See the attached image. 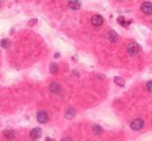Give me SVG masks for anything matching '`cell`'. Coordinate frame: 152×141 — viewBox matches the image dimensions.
Masks as SVG:
<instances>
[{
  "label": "cell",
  "instance_id": "52a82bcc",
  "mask_svg": "<svg viewBox=\"0 0 152 141\" xmlns=\"http://www.w3.org/2000/svg\"><path fill=\"white\" fill-rule=\"evenodd\" d=\"M108 39L111 41V42L116 43V42H117V41H118L119 37H118L117 33L115 30H111V31L108 32Z\"/></svg>",
  "mask_w": 152,
  "mask_h": 141
},
{
  "label": "cell",
  "instance_id": "ba28073f",
  "mask_svg": "<svg viewBox=\"0 0 152 141\" xmlns=\"http://www.w3.org/2000/svg\"><path fill=\"white\" fill-rule=\"evenodd\" d=\"M68 5H69V7L72 8V9H74V10H77V9H79L80 7H81V3H80L79 1H75V0H73V1H69Z\"/></svg>",
  "mask_w": 152,
  "mask_h": 141
},
{
  "label": "cell",
  "instance_id": "2e32d148",
  "mask_svg": "<svg viewBox=\"0 0 152 141\" xmlns=\"http://www.w3.org/2000/svg\"><path fill=\"white\" fill-rule=\"evenodd\" d=\"M93 131H94V133H95V134L99 135V134L101 133L102 129H101L100 126H94V127H93Z\"/></svg>",
  "mask_w": 152,
  "mask_h": 141
},
{
  "label": "cell",
  "instance_id": "9c48e42d",
  "mask_svg": "<svg viewBox=\"0 0 152 141\" xmlns=\"http://www.w3.org/2000/svg\"><path fill=\"white\" fill-rule=\"evenodd\" d=\"M0 45H1V47L4 48H8L11 45V41L8 38L2 39L1 41H0Z\"/></svg>",
  "mask_w": 152,
  "mask_h": 141
},
{
  "label": "cell",
  "instance_id": "ac0fdd59",
  "mask_svg": "<svg viewBox=\"0 0 152 141\" xmlns=\"http://www.w3.org/2000/svg\"><path fill=\"white\" fill-rule=\"evenodd\" d=\"M36 22H37V19H32V20H31L30 22H29V23H28V24H29V25L30 26V25H34V24H35Z\"/></svg>",
  "mask_w": 152,
  "mask_h": 141
},
{
  "label": "cell",
  "instance_id": "9a60e30c",
  "mask_svg": "<svg viewBox=\"0 0 152 141\" xmlns=\"http://www.w3.org/2000/svg\"><path fill=\"white\" fill-rule=\"evenodd\" d=\"M4 134H5V136L7 138H8V139H12V138H14V131H12V130H5V131L4 132Z\"/></svg>",
  "mask_w": 152,
  "mask_h": 141
},
{
  "label": "cell",
  "instance_id": "6da1fadb",
  "mask_svg": "<svg viewBox=\"0 0 152 141\" xmlns=\"http://www.w3.org/2000/svg\"><path fill=\"white\" fill-rule=\"evenodd\" d=\"M140 50H141V47L137 43H131L127 47V52L131 55H137L140 52Z\"/></svg>",
  "mask_w": 152,
  "mask_h": 141
},
{
  "label": "cell",
  "instance_id": "7a4b0ae2",
  "mask_svg": "<svg viewBox=\"0 0 152 141\" xmlns=\"http://www.w3.org/2000/svg\"><path fill=\"white\" fill-rule=\"evenodd\" d=\"M144 126V121L141 119H135L131 122V128L134 130H139Z\"/></svg>",
  "mask_w": 152,
  "mask_h": 141
},
{
  "label": "cell",
  "instance_id": "e0dca14e",
  "mask_svg": "<svg viewBox=\"0 0 152 141\" xmlns=\"http://www.w3.org/2000/svg\"><path fill=\"white\" fill-rule=\"evenodd\" d=\"M147 88L149 91H151L152 92V80H149L148 83H147Z\"/></svg>",
  "mask_w": 152,
  "mask_h": 141
},
{
  "label": "cell",
  "instance_id": "277c9868",
  "mask_svg": "<svg viewBox=\"0 0 152 141\" xmlns=\"http://www.w3.org/2000/svg\"><path fill=\"white\" fill-rule=\"evenodd\" d=\"M103 22H104V19L101 15H99V14H95L92 16L91 18V23L93 24L94 26L96 27H99L100 25L103 24Z\"/></svg>",
  "mask_w": 152,
  "mask_h": 141
},
{
  "label": "cell",
  "instance_id": "ffe728a7",
  "mask_svg": "<svg viewBox=\"0 0 152 141\" xmlns=\"http://www.w3.org/2000/svg\"><path fill=\"white\" fill-rule=\"evenodd\" d=\"M46 141H55V140L52 139L51 138H46Z\"/></svg>",
  "mask_w": 152,
  "mask_h": 141
},
{
  "label": "cell",
  "instance_id": "7402d4cb",
  "mask_svg": "<svg viewBox=\"0 0 152 141\" xmlns=\"http://www.w3.org/2000/svg\"><path fill=\"white\" fill-rule=\"evenodd\" d=\"M0 3H1V2H0Z\"/></svg>",
  "mask_w": 152,
  "mask_h": 141
},
{
  "label": "cell",
  "instance_id": "3957f363",
  "mask_svg": "<svg viewBox=\"0 0 152 141\" xmlns=\"http://www.w3.org/2000/svg\"><path fill=\"white\" fill-rule=\"evenodd\" d=\"M41 133H42L41 129L35 128V129H33L32 130L30 131V139H32V140H37V139H39V138L41 137Z\"/></svg>",
  "mask_w": 152,
  "mask_h": 141
},
{
  "label": "cell",
  "instance_id": "8fae6325",
  "mask_svg": "<svg viewBox=\"0 0 152 141\" xmlns=\"http://www.w3.org/2000/svg\"><path fill=\"white\" fill-rule=\"evenodd\" d=\"M49 71H50V72H52V73L57 72H58V66H57V64L55 63H50V65H49Z\"/></svg>",
  "mask_w": 152,
  "mask_h": 141
},
{
  "label": "cell",
  "instance_id": "4fadbf2b",
  "mask_svg": "<svg viewBox=\"0 0 152 141\" xmlns=\"http://www.w3.org/2000/svg\"><path fill=\"white\" fill-rule=\"evenodd\" d=\"M115 83L117 84L118 86L124 87V80H123L122 78H120V77H116L115 78Z\"/></svg>",
  "mask_w": 152,
  "mask_h": 141
},
{
  "label": "cell",
  "instance_id": "44dd1931",
  "mask_svg": "<svg viewBox=\"0 0 152 141\" xmlns=\"http://www.w3.org/2000/svg\"><path fill=\"white\" fill-rule=\"evenodd\" d=\"M59 56V54H55V57H58Z\"/></svg>",
  "mask_w": 152,
  "mask_h": 141
},
{
  "label": "cell",
  "instance_id": "5b68a950",
  "mask_svg": "<svg viewBox=\"0 0 152 141\" xmlns=\"http://www.w3.org/2000/svg\"><path fill=\"white\" fill-rule=\"evenodd\" d=\"M37 120L41 123H46L49 121V115H47V113L44 111H39L37 113Z\"/></svg>",
  "mask_w": 152,
  "mask_h": 141
},
{
  "label": "cell",
  "instance_id": "d6986e66",
  "mask_svg": "<svg viewBox=\"0 0 152 141\" xmlns=\"http://www.w3.org/2000/svg\"><path fill=\"white\" fill-rule=\"evenodd\" d=\"M61 141H73V140H72V138H64Z\"/></svg>",
  "mask_w": 152,
  "mask_h": 141
},
{
  "label": "cell",
  "instance_id": "30bf717a",
  "mask_svg": "<svg viewBox=\"0 0 152 141\" xmlns=\"http://www.w3.org/2000/svg\"><path fill=\"white\" fill-rule=\"evenodd\" d=\"M74 116H75V112H74V109L70 108V109L67 110V112H66V117L67 119H73Z\"/></svg>",
  "mask_w": 152,
  "mask_h": 141
},
{
  "label": "cell",
  "instance_id": "7c38bea8",
  "mask_svg": "<svg viewBox=\"0 0 152 141\" xmlns=\"http://www.w3.org/2000/svg\"><path fill=\"white\" fill-rule=\"evenodd\" d=\"M50 89H51V91L53 93H57L60 89V86L57 83H52L51 86H50Z\"/></svg>",
  "mask_w": 152,
  "mask_h": 141
},
{
  "label": "cell",
  "instance_id": "5bb4252c",
  "mask_svg": "<svg viewBox=\"0 0 152 141\" xmlns=\"http://www.w3.org/2000/svg\"><path fill=\"white\" fill-rule=\"evenodd\" d=\"M118 22L120 24H122L124 27H127L128 25H129V23H130V22H127L126 20H124V18L123 17V16H120V17H118Z\"/></svg>",
  "mask_w": 152,
  "mask_h": 141
},
{
  "label": "cell",
  "instance_id": "8992f818",
  "mask_svg": "<svg viewBox=\"0 0 152 141\" xmlns=\"http://www.w3.org/2000/svg\"><path fill=\"white\" fill-rule=\"evenodd\" d=\"M141 11L145 14L152 13V4L150 2H144L141 5Z\"/></svg>",
  "mask_w": 152,
  "mask_h": 141
}]
</instances>
